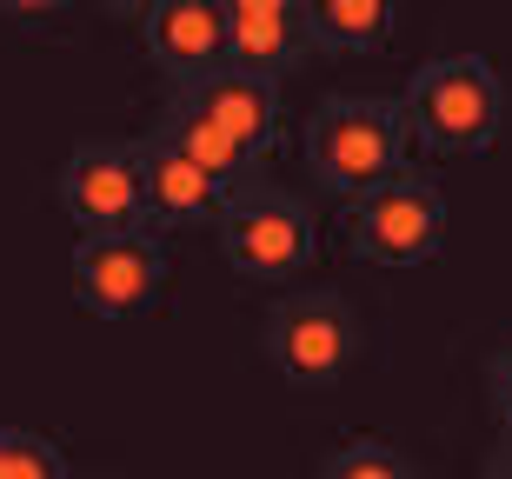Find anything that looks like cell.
<instances>
[{"instance_id": "cell-1", "label": "cell", "mask_w": 512, "mask_h": 479, "mask_svg": "<svg viewBox=\"0 0 512 479\" xmlns=\"http://www.w3.org/2000/svg\"><path fill=\"white\" fill-rule=\"evenodd\" d=\"M399 114L413 127V147L433 160H479L506 127V80L486 54H446L413 67Z\"/></svg>"}, {"instance_id": "cell-2", "label": "cell", "mask_w": 512, "mask_h": 479, "mask_svg": "<svg viewBox=\"0 0 512 479\" xmlns=\"http://www.w3.org/2000/svg\"><path fill=\"white\" fill-rule=\"evenodd\" d=\"M406 154H413V127L386 100H326L306 120V167L320 187L346 193V200L373 193L380 180H399Z\"/></svg>"}, {"instance_id": "cell-3", "label": "cell", "mask_w": 512, "mask_h": 479, "mask_svg": "<svg viewBox=\"0 0 512 479\" xmlns=\"http://www.w3.org/2000/svg\"><path fill=\"white\" fill-rule=\"evenodd\" d=\"M439 247H446V200H439V187L419 180V173L380 180V187L360 193L353 213H346V253L366 260V267L413 273V267H426Z\"/></svg>"}, {"instance_id": "cell-4", "label": "cell", "mask_w": 512, "mask_h": 479, "mask_svg": "<svg viewBox=\"0 0 512 479\" xmlns=\"http://www.w3.org/2000/svg\"><path fill=\"white\" fill-rule=\"evenodd\" d=\"M213 240H220V260L247 280L266 287H286L300 280L313 260H320V227L300 200L286 193H240L220 220H213Z\"/></svg>"}, {"instance_id": "cell-5", "label": "cell", "mask_w": 512, "mask_h": 479, "mask_svg": "<svg viewBox=\"0 0 512 479\" xmlns=\"http://www.w3.org/2000/svg\"><path fill=\"white\" fill-rule=\"evenodd\" d=\"M266 366L300 386H333L360 360V313L340 293H286L266 307Z\"/></svg>"}, {"instance_id": "cell-6", "label": "cell", "mask_w": 512, "mask_h": 479, "mask_svg": "<svg viewBox=\"0 0 512 479\" xmlns=\"http://www.w3.org/2000/svg\"><path fill=\"white\" fill-rule=\"evenodd\" d=\"M74 300L107 326L160 313V300H167V247L153 233H87L74 247Z\"/></svg>"}, {"instance_id": "cell-7", "label": "cell", "mask_w": 512, "mask_h": 479, "mask_svg": "<svg viewBox=\"0 0 512 479\" xmlns=\"http://www.w3.org/2000/svg\"><path fill=\"white\" fill-rule=\"evenodd\" d=\"M54 200L80 233H160L147 207L140 147H80L54 173Z\"/></svg>"}, {"instance_id": "cell-8", "label": "cell", "mask_w": 512, "mask_h": 479, "mask_svg": "<svg viewBox=\"0 0 512 479\" xmlns=\"http://www.w3.org/2000/svg\"><path fill=\"white\" fill-rule=\"evenodd\" d=\"M227 0H160L147 20H140V47L147 60L160 67L167 80L193 87V80H207L227 67Z\"/></svg>"}, {"instance_id": "cell-9", "label": "cell", "mask_w": 512, "mask_h": 479, "mask_svg": "<svg viewBox=\"0 0 512 479\" xmlns=\"http://www.w3.org/2000/svg\"><path fill=\"white\" fill-rule=\"evenodd\" d=\"M140 173H147L153 227H213V220L233 207L227 180H213L200 160H187L173 140H160V134L140 140Z\"/></svg>"}, {"instance_id": "cell-10", "label": "cell", "mask_w": 512, "mask_h": 479, "mask_svg": "<svg viewBox=\"0 0 512 479\" xmlns=\"http://www.w3.org/2000/svg\"><path fill=\"white\" fill-rule=\"evenodd\" d=\"M180 100H193L207 120H220L253 160L266 147H280V80H260V74H240V67H220V74L180 87Z\"/></svg>"}, {"instance_id": "cell-11", "label": "cell", "mask_w": 512, "mask_h": 479, "mask_svg": "<svg viewBox=\"0 0 512 479\" xmlns=\"http://www.w3.org/2000/svg\"><path fill=\"white\" fill-rule=\"evenodd\" d=\"M306 47H313V27H306V14H253V20H233V34H227V67H240V74H260V80H286V74L306 60Z\"/></svg>"}, {"instance_id": "cell-12", "label": "cell", "mask_w": 512, "mask_h": 479, "mask_svg": "<svg viewBox=\"0 0 512 479\" xmlns=\"http://www.w3.org/2000/svg\"><path fill=\"white\" fill-rule=\"evenodd\" d=\"M153 134H160V140H173L180 154H187V160H200V167H207L213 180H227V187H240V180H247V167H253V154H247V147H240V140H233L227 127H220V120H207V114H200L193 100L167 107V120H160Z\"/></svg>"}, {"instance_id": "cell-13", "label": "cell", "mask_w": 512, "mask_h": 479, "mask_svg": "<svg viewBox=\"0 0 512 479\" xmlns=\"http://www.w3.org/2000/svg\"><path fill=\"white\" fill-rule=\"evenodd\" d=\"M399 0H326L306 14L313 27V47H333V54H380L393 40Z\"/></svg>"}, {"instance_id": "cell-14", "label": "cell", "mask_w": 512, "mask_h": 479, "mask_svg": "<svg viewBox=\"0 0 512 479\" xmlns=\"http://www.w3.org/2000/svg\"><path fill=\"white\" fill-rule=\"evenodd\" d=\"M320 479H413V460H406L386 433H346V440L326 453Z\"/></svg>"}, {"instance_id": "cell-15", "label": "cell", "mask_w": 512, "mask_h": 479, "mask_svg": "<svg viewBox=\"0 0 512 479\" xmlns=\"http://www.w3.org/2000/svg\"><path fill=\"white\" fill-rule=\"evenodd\" d=\"M0 479H74V466H67V453L47 433L0 426Z\"/></svg>"}, {"instance_id": "cell-16", "label": "cell", "mask_w": 512, "mask_h": 479, "mask_svg": "<svg viewBox=\"0 0 512 479\" xmlns=\"http://www.w3.org/2000/svg\"><path fill=\"white\" fill-rule=\"evenodd\" d=\"M74 0H0V20H14V27H54Z\"/></svg>"}, {"instance_id": "cell-17", "label": "cell", "mask_w": 512, "mask_h": 479, "mask_svg": "<svg viewBox=\"0 0 512 479\" xmlns=\"http://www.w3.org/2000/svg\"><path fill=\"white\" fill-rule=\"evenodd\" d=\"M493 406H499V420L512 426V346L493 360Z\"/></svg>"}, {"instance_id": "cell-18", "label": "cell", "mask_w": 512, "mask_h": 479, "mask_svg": "<svg viewBox=\"0 0 512 479\" xmlns=\"http://www.w3.org/2000/svg\"><path fill=\"white\" fill-rule=\"evenodd\" d=\"M253 14H306L300 0H227V20H253Z\"/></svg>"}, {"instance_id": "cell-19", "label": "cell", "mask_w": 512, "mask_h": 479, "mask_svg": "<svg viewBox=\"0 0 512 479\" xmlns=\"http://www.w3.org/2000/svg\"><path fill=\"white\" fill-rule=\"evenodd\" d=\"M100 7H107L114 20H133V27H140V20H147L153 7H160V0H100Z\"/></svg>"}, {"instance_id": "cell-20", "label": "cell", "mask_w": 512, "mask_h": 479, "mask_svg": "<svg viewBox=\"0 0 512 479\" xmlns=\"http://www.w3.org/2000/svg\"><path fill=\"white\" fill-rule=\"evenodd\" d=\"M300 7H306V14H313V7H326V0H300Z\"/></svg>"}]
</instances>
